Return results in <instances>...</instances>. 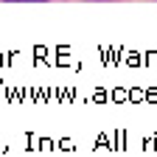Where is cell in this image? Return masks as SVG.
I'll use <instances>...</instances> for the list:
<instances>
[{"instance_id": "6da1fadb", "label": "cell", "mask_w": 157, "mask_h": 157, "mask_svg": "<svg viewBox=\"0 0 157 157\" xmlns=\"http://www.w3.org/2000/svg\"><path fill=\"white\" fill-rule=\"evenodd\" d=\"M9 3H48V0H9Z\"/></svg>"}]
</instances>
